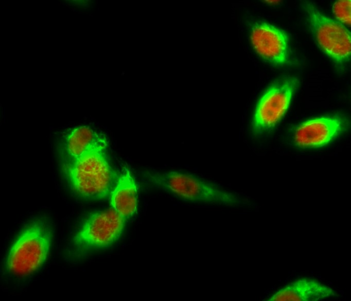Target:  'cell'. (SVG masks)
Masks as SVG:
<instances>
[{
	"mask_svg": "<svg viewBox=\"0 0 351 301\" xmlns=\"http://www.w3.org/2000/svg\"><path fill=\"white\" fill-rule=\"evenodd\" d=\"M51 241L52 229L47 220L38 219L31 222L9 249L6 260L8 270L22 276L35 271L46 260Z\"/></svg>",
	"mask_w": 351,
	"mask_h": 301,
	"instance_id": "obj_3",
	"label": "cell"
},
{
	"mask_svg": "<svg viewBox=\"0 0 351 301\" xmlns=\"http://www.w3.org/2000/svg\"><path fill=\"white\" fill-rule=\"evenodd\" d=\"M299 84L297 77L287 76L269 86L255 109L252 122L254 133H264L276 125L287 111Z\"/></svg>",
	"mask_w": 351,
	"mask_h": 301,
	"instance_id": "obj_5",
	"label": "cell"
},
{
	"mask_svg": "<svg viewBox=\"0 0 351 301\" xmlns=\"http://www.w3.org/2000/svg\"><path fill=\"white\" fill-rule=\"evenodd\" d=\"M346 129L345 120L339 117H322L306 121L294 133L296 145L302 148L324 146Z\"/></svg>",
	"mask_w": 351,
	"mask_h": 301,
	"instance_id": "obj_8",
	"label": "cell"
},
{
	"mask_svg": "<svg viewBox=\"0 0 351 301\" xmlns=\"http://www.w3.org/2000/svg\"><path fill=\"white\" fill-rule=\"evenodd\" d=\"M69 6L75 8L78 11L91 12L95 8L97 3L93 0L65 1Z\"/></svg>",
	"mask_w": 351,
	"mask_h": 301,
	"instance_id": "obj_13",
	"label": "cell"
},
{
	"mask_svg": "<svg viewBox=\"0 0 351 301\" xmlns=\"http://www.w3.org/2000/svg\"><path fill=\"white\" fill-rule=\"evenodd\" d=\"M90 127L81 126L68 132L61 145V159L74 158L80 155L99 135Z\"/></svg>",
	"mask_w": 351,
	"mask_h": 301,
	"instance_id": "obj_11",
	"label": "cell"
},
{
	"mask_svg": "<svg viewBox=\"0 0 351 301\" xmlns=\"http://www.w3.org/2000/svg\"><path fill=\"white\" fill-rule=\"evenodd\" d=\"M304 9L316 40L325 53L338 63L348 61L351 53V34L348 29L323 14L311 3H304Z\"/></svg>",
	"mask_w": 351,
	"mask_h": 301,
	"instance_id": "obj_4",
	"label": "cell"
},
{
	"mask_svg": "<svg viewBox=\"0 0 351 301\" xmlns=\"http://www.w3.org/2000/svg\"><path fill=\"white\" fill-rule=\"evenodd\" d=\"M126 221L113 208L92 214L76 232L74 243L84 249L107 247L119 238Z\"/></svg>",
	"mask_w": 351,
	"mask_h": 301,
	"instance_id": "obj_6",
	"label": "cell"
},
{
	"mask_svg": "<svg viewBox=\"0 0 351 301\" xmlns=\"http://www.w3.org/2000/svg\"><path fill=\"white\" fill-rule=\"evenodd\" d=\"M350 0L337 1L332 6V11L339 21L348 26H350Z\"/></svg>",
	"mask_w": 351,
	"mask_h": 301,
	"instance_id": "obj_12",
	"label": "cell"
},
{
	"mask_svg": "<svg viewBox=\"0 0 351 301\" xmlns=\"http://www.w3.org/2000/svg\"><path fill=\"white\" fill-rule=\"evenodd\" d=\"M145 180L154 187L194 203L235 207L241 200L234 193L189 174L176 171L147 172Z\"/></svg>",
	"mask_w": 351,
	"mask_h": 301,
	"instance_id": "obj_2",
	"label": "cell"
},
{
	"mask_svg": "<svg viewBox=\"0 0 351 301\" xmlns=\"http://www.w3.org/2000/svg\"><path fill=\"white\" fill-rule=\"evenodd\" d=\"M336 295L331 289L319 282L304 278L279 290L268 300H318Z\"/></svg>",
	"mask_w": 351,
	"mask_h": 301,
	"instance_id": "obj_10",
	"label": "cell"
},
{
	"mask_svg": "<svg viewBox=\"0 0 351 301\" xmlns=\"http://www.w3.org/2000/svg\"><path fill=\"white\" fill-rule=\"evenodd\" d=\"M113 209L126 220L137 210V190L134 178L128 169H124L110 194Z\"/></svg>",
	"mask_w": 351,
	"mask_h": 301,
	"instance_id": "obj_9",
	"label": "cell"
},
{
	"mask_svg": "<svg viewBox=\"0 0 351 301\" xmlns=\"http://www.w3.org/2000/svg\"><path fill=\"white\" fill-rule=\"evenodd\" d=\"M108 141L100 134L78 156L61 159L62 172L73 189L87 200L107 198L118 179L110 166Z\"/></svg>",
	"mask_w": 351,
	"mask_h": 301,
	"instance_id": "obj_1",
	"label": "cell"
},
{
	"mask_svg": "<svg viewBox=\"0 0 351 301\" xmlns=\"http://www.w3.org/2000/svg\"><path fill=\"white\" fill-rule=\"evenodd\" d=\"M251 41L255 51L268 62L283 65L289 61V39L280 28L266 22H257L252 27Z\"/></svg>",
	"mask_w": 351,
	"mask_h": 301,
	"instance_id": "obj_7",
	"label": "cell"
}]
</instances>
